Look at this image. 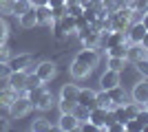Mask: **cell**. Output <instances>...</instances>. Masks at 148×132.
Returning <instances> with one entry per match:
<instances>
[{"instance_id": "6da1fadb", "label": "cell", "mask_w": 148, "mask_h": 132, "mask_svg": "<svg viewBox=\"0 0 148 132\" xmlns=\"http://www.w3.org/2000/svg\"><path fill=\"white\" fill-rule=\"evenodd\" d=\"M130 18H133V9L128 5H122L111 16V29L113 31H126L130 26Z\"/></svg>"}, {"instance_id": "7a4b0ae2", "label": "cell", "mask_w": 148, "mask_h": 132, "mask_svg": "<svg viewBox=\"0 0 148 132\" xmlns=\"http://www.w3.org/2000/svg\"><path fill=\"white\" fill-rule=\"evenodd\" d=\"M33 108V104H31V99L27 97V93H20L16 99H13V104L7 110H9V114H11L13 119H20V117H25V114H29V110Z\"/></svg>"}, {"instance_id": "3957f363", "label": "cell", "mask_w": 148, "mask_h": 132, "mask_svg": "<svg viewBox=\"0 0 148 132\" xmlns=\"http://www.w3.org/2000/svg\"><path fill=\"white\" fill-rule=\"evenodd\" d=\"M88 121H93L99 130H106V126H108L111 121H115V119H113V110L102 108V106H95L91 112H88Z\"/></svg>"}, {"instance_id": "277c9868", "label": "cell", "mask_w": 148, "mask_h": 132, "mask_svg": "<svg viewBox=\"0 0 148 132\" xmlns=\"http://www.w3.org/2000/svg\"><path fill=\"white\" fill-rule=\"evenodd\" d=\"M9 68L11 70H29L31 64H33V55L31 53H20V55H11L9 60Z\"/></svg>"}, {"instance_id": "5b68a950", "label": "cell", "mask_w": 148, "mask_h": 132, "mask_svg": "<svg viewBox=\"0 0 148 132\" xmlns=\"http://www.w3.org/2000/svg\"><path fill=\"white\" fill-rule=\"evenodd\" d=\"M95 90L93 88H80V93H77V106L86 108V110H93V108L97 106V99H95Z\"/></svg>"}, {"instance_id": "8992f818", "label": "cell", "mask_w": 148, "mask_h": 132, "mask_svg": "<svg viewBox=\"0 0 148 132\" xmlns=\"http://www.w3.org/2000/svg\"><path fill=\"white\" fill-rule=\"evenodd\" d=\"M75 62H82V64H86V66H91V68H95L99 62V53L95 49H84L77 51V55H75Z\"/></svg>"}, {"instance_id": "52a82bcc", "label": "cell", "mask_w": 148, "mask_h": 132, "mask_svg": "<svg viewBox=\"0 0 148 132\" xmlns=\"http://www.w3.org/2000/svg\"><path fill=\"white\" fill-rule=\"evenodd\" d=\"M27 75H29V70H11V73H9V77H7V84H9L13 90H18V93H25Z\"/></svg>"}, {"instance_id": "ba28073f", "label": "cell", "mask_w": 148, "mask_h": 132, "mask_svg": "<svg viewBox=\"0 0 148 132\" xmlns=\"http://www.w3.org/2000/svg\"><path fill=\"white\" fill-rule=\"evenodd\" d=\"M130 99L135 101V104H139V106L146 104V99H148V79H142V82H137L135 86H133Z\"/></svg>"}, {"instance_id": "9c48e42d", "label": "cell", "mask_w": 148, "mask_h": 132, "mask_svg": "<svg viewBox=\"0 0 148 132\" xmlns=\"http://www.w3.org/2000/svg\"><path fill=\"white\" fill-rule=\"evenodd\" d=\"M58 128L64 132H73L80 128V119L75 117V112H62V117L58 119Z\"/></svg>"}, {"instance_id": "30bf717a", "label": "cell", "mask_w": 148, "mask_h": 132, "mask_svg": "<svg viewBox=\"0 0 148 132\" xmlns=\"http://www.w3.org/2000/svg\"><path fill=\"white\" fill-rule=\"evenodd\" d=\"M33 73H36L42 82H51V79L56 77L58 70H56V64H53V62H40V64L36 66V70H33Z\"/></svg>"}, {"instance_id": "8fae6325", "label": "cell", "mask_w": 148, "mask_h": 132, "mask_svg": "<svg viewBox=\"0 0 148 132\" xmlns=\"http://www.w3.org/2000/svg\"><path fill=\"white\" fill-rule=\"evenodd\" d=\"M144 35H146V26H144L142 22H135V24H130L128 29H126V40H128L130 44H139Z\"/></svg>"}, {"instance_id": "7c38bea8", "label": "cell", "mask_w": 148, "mask_h": 132, "mask_svg": "<svg viewBox=\"0 0 148 132\" xmlns=\"http://www.w3.org/2000/svg\"><path fill=\"white\" fill-rule=\"evenodd\" d=\"M99 86L104 88V90H111V88L119 86V73H117V70H113V68H108L104 75L99 77Z\"/></svg>"}, {"instance_id": "4fadbf2b", "label": "cell", "mask_w": 148, "mask_h": 132, "mask_svg": "<svg viewBox=\"0 0 148 132\" xmlns=\"http://www.w3.org/2000/svg\"><path fill=\"white\" fill-rule=\"evenodd\" d=\"M18 24L22 26V29H33V26L38 24V18H36V7L27 9L25 13H20V16H18Z\"/></svg>"}, {"instance_id": "5bb4252c", "label": "cell", "mask_w": 148, "mask_h": 132, "mask_svg": "<svg viewBox=\"0 0 148 132\" xmlns=\"http://www.w3.org/2000/svg\"><path fill=\"white\" fill-rule=\"evenodd\" d=\"M106 93H108V97H111L113 106H122V104H128V93H126L122 86H115V88H111V90H106Z\"/></svg>"}, {"instance_id": "9a60e30c", "label": "cell", "mask_w": 148, "mask_h": 132, "mask_svg": "<svg viewBox=\"0 0 148 132\" xmlns=\"http://www.w3.org/2000/svg\"><path fill=\"white\" fill-rule=\"evenodd\" d=\"M18 90H13L11 86H7V88H0V108H9L13 104V99L18 97Z\"/></svg>"}, {"instance_id": "2e32d148", "label": "cell", "mask_w": 148, "mask_h": 132, "mask_svg": "<svg viewBox=\"0 0 148 132\" xmlns=\"http://www.w3.org/2000/svg\"><path fill=\"white\" fill-rule=\"evenodd\" d=\"M36 18H38V24H51V22H53V11H51V7L49 5L36 7Z\"/></svg>"}, {"instance_id": "e0dca14e", "label": "cell", "mask_w": 148, "mask_h": 132, "mask_svg": "<svg viewBox=\"0 0 148 132\" xmlns=\"http://www.w3.org/2000/svg\"><path fill=\"white\" fill-rule=\"evenodd\" d=\"M106 49L108 46H117V44H128V40H126V33L124 31H111V33H106Z\"/></svg>"}, {"instance_id": "ac0fdd59", "label": "cell", "mask_w": 148, "mask_h": 132, "mask_svg": "<svg viewBox=\"0 0 148 132\" xmlns=\"http://www.w3.org/2000/svg\"><path fill=\"white\" fill-rule=\"evenodd\" d=\"M71 77H75V79H84V77L88 75V73H91V66H86V64H82V62H75L73 60V64H71Z\"/></svg>"}, {"instance_id": "d6986e66", "label": "cell", "mask_w": 148, "mask_h": 132, "mask_svg": "<svg viewBox=\"0 0 148 132\" xmlns=\"http://www.w3.org/2000/svg\"><path fill=\"white\" fill-rule=\"evenodd\" d=\"M77 93H80V88L75 86V84H64L62 90H60V99L75 101V104H77Z\"/></svg>"}, {"instance_id": "ffe728a7", "label": "cell", "mask_w": 148, "mask_h": 132, "mask_svg": "<svg viewBox=\"0 0 148 132\" xmlns=\"http://www.w3.org/2000/svg\"><path fill=\"white\" fill-rule=\"evenodd\" d=\"M108 57H124L128 60V44H117V46H108L106 49Z\"/></svg>"}, {"instance_id": "44dd1931", "label": "cell", "mask_w": 148, "mask_h": 132, "mask_svg": "<svg viewBox=\"0 0 148 132\" xmlns=\"http://www.w3.org/2000/svg\"><path fill=\"white\" fill-rule=\"evenodd\" d=\"M51 24H53V38H56L58 42H62V40H66L69 31L64 29V24H62V20H60V18H58V20H53Z\"/></svg>"}, {"instance_id": "7402d4cb", "label": "cell", "mask_w": 148, "mask_h": 132, "mask_svg": "<svg viewBox=\"0 0 148 132\" xmlns=\"http://www.w3.org/2000/svg\"><path fill=\"white\" fill-rule=\"evenodd\" d=\"M27 9H31L29 0H11V13L13 16H20V13H25Z\"/></svg>"}, {"instance_id": "603a6c76", "label": "cell", "mask_w": 148, "mask_h": 132, "mask_svg": "<svg viewBox=\"0 0 148 132\" xmlns=\"http://www.w3.org/2000/svg\"><path fill=\"white\" fill-rule=\"evenodd\" d=\"M66 13L73 16V18H80V16H84V5H82V2H69Z\"/></svg>"}, {"instance_id": "cb8c5ba5", "label": "cell", "mask_w": 148, "mask_h": 132, "mask_svg": "<svg viewBox=\"0 0 148 132\" xmlns=\"http://www.w3.org/2000/svg\"><path fill=\"white\" fill-rule=\"evenodd\" d=\"M95 99H97V106H102V108H108V110L113 108V101H111V97H108V93H106L104 88H102V90H99V93L95 95Z\"/></svg>"}, {"instance_id": "d4e9b609", "label": "cell", "mask_w": 148, "mask_h": 132, "mask_svg": "<svg viewBox=\"0 0 148 132\" xmlns=\"http://www.w3.org/2000/svg\"><path fill=\"white\" fill-rule=\"evenodd\" d=\"M31 130L33 132H47V130H51V123L44 119V117H38V119L31 123Z\"/></svg>"}, {"instance_id": "484cf974", "label": "cell", "mask_w": 148, "mask_h": 132, "mask_svg": "<svg viewBox=\"0 0 148 132\" xmlns=\"http://www.w3.org/2000/svg\"><path fill=\"white\" fill-rule=\"evenodd\" d=\"M128 7L133 9V13H148V0H130Z\"/></svg>"}, {"instance_id": "4316f807", "label": "cell", "mask_w": 148, "mask_h": 132, "mask_svg": "<svg viewBox=\"0 0 148 132\" xmlns=\"http://www.w3.org/2000/svg\"><path fill=\"white\" fill-rule=\"evenodd\" d=\"M124 66H126V60L124 57H108V68L117 70V73H122Z\"/></svg>"}, {"instance_id": "83f0119b", "label": "cell", "mask_w": 148, "mask_h": 132, "mask_svg": "<svg viewBox=\"0 0 148 132\" xmlns=\"http://www.w3.org/2000/svg\"><path fill=\"white\" fill-rule=\"evenodd\" d=\"M124 130H128V132H142L144 126H142V121H139V119L133 117V119H128L126 123H124Z\"/></svg>"}, {"instance_id": "f1b7e54d", "label": "cell", "mask_w": 148, "mask_h": 132, "mask_svg": "<svg viewBox=\"0 0 148 132\" xmlns=\"http://www.w3.org/2000/svg\"><path fill=\"white\" fill-rule=\"evenodd\" d=\"M40 84H44L40 77L36 75V73H31V75H27V82H25V93L27 90H31V88H36V86H40Z\"/></svg>"}, {"instance_id": "f546056e", "label": "cell", "mask_w": 148, "mask_h": 132, "mask_svg": "<svg viewBox=\"0 0 148 132\" xmlns=\"http://www.w3.org/2000/svg\"><path fill=\"white\" fill-rule=\"evenodd\" d=\"M135 66H137V70L148 79V57H139V60L135 62Z\"/></svg>"}, {"instance_id": "4dcf8cb0", "label": "cell", "mask_w": 148, "mask_h": 132, "mask_svg": "<svg viewBox=\"0 0 148 132\" xmlns=\"http://www.w3.org/2000/svg\"><path fill=\"white\" fill-rule=\"evenodd\" d=\"M58 106H60V110H62V112H73L77 104H75V101H66V99H60V104H58Z\"/></svg>"}, {"instance_id": "1f68e13d", "label": "cell", "mask_w": 148, "mask_h": 132, "mask_svg": "<svg viewBox=\"0 0 148 132\" xmlns=\"http://www.w3.org/2000/svg\"><path fill=\"white\" fill-rule=\"evenodd\" d=\"M11 60V51H9V46L7 44H0V62H9Z\"/></svg>"}, {"instance_id": "d6a6232c", "label": "cell", "mask_w": 148, "mask_h": 132, "mask_svg": "<svg viewBox=\"0 0 148 132\" xmlns=\"http://www.w3.org/2000/svg\"><path fill=\"white\" fill-rule=\"evenodd\" d=\"M9 73H11V68H9V64L0 62V82H7V77H9Z\"/></svg>"}, {"instance_id": "836d02e7", "label": "cell", "mask_w": 148, "mask_h": 132, "mask_svg": "<svg viewBox=\"0 0 148 132\" xmlns=\"http://www.w3.org/2000/svg\"><path fill=\"white\" fill-rule=\"evenodd\" d=\"M106 130H111V132H124V123H122V121H111V123L106 126Z\"/></svg>"}, {"instance_id": "e575fe53", "label": "cell", "mask_w": 148, "mask_h": 132, "mask_svg": "<svg viewBox=\"0 0 148 132\" xmlns=\"http://www.w3.org/2000/svg\"><path fill=\"white\" fill-rule=\"evenodd\" d=\"M80 128H82V130H84V132H99V128L95 126V123H93V121H88V119L84 121V123H82Z\"/></svg>"}, {"instance_id": "d590c367", "label": "cell", "mask_w": 148, "mask_h": 132, "mask_svg": "<svg viewBox=\"0 0 148 132\" xmlns=\"http://www.w3.org/2000/svg\"><path fill=\"white\" fill-rule=\"evenodd\" d=\"M64 5H66V0H49L51 9H56V7H64Z\"/></svg>"}, {"instance_id": "8d00e7d4", "label": "cell", "mask_w": 148, "mask_h": 132, "mask_svg": "<svg viewBox=\"0 0 148 132\" xmlns=\"http://www.w3.org/2000/svg\"><path fill=\"white\" fill-rule=\"evenodd\" d=\"M9 130V119H5V117H0V132Z\"/></svg>"}, {"instance_id": "74e56055", "label": "cell", "mask_w": 148, "mask_h": 132, "mask_svg": "<svg viewBox=\"0 0 148 132\" xmlns=\"http://www.w3.org/2000/svg\"><path fill=\"white\" fill-rule=\"evenodd\" d=\"M31 7H44V5H49V0H29Z\"/></svg>"}, {"instance_id": "f35d334b", "label": "cell", "mask_w": 148, "mask_h": 132, "mask_svg": "<svg viewBox=\"0 0 148 132\" xmlns=\"http://www.w3.org/2000/svg\"><path fill=\"white\" fill-rule=\"evenodd\" d=\"M139 44H142L144 49H148V31H146V35H144V38H142V42H139Z\"/></svg>"}, {"instance_id": "ab89813d", "label": "cell", "mask_w": 148, "mask_h": 132, "mask_svg": "<svg viewBox=\"0 0 148 132\" xmlns=\"http://www.w3.org/2000/svg\"><path fill=\"white\" fill-rule=\"evenodd\" d=\"M142 24L146 26V31H148V13H144V16H142Z\"/></svg>"}, {"instance_id": "60d3db41", "label": "cell", "mask_w": 148, "mask_h": 132, "mask_svg": "<svg viewBox=\"0 0 148 132\" xmlns=\"http://www.w3.org/2000/svg\"><path fill=\"white\" fill-rule=\"evenodd\" d=\"M144 108H148V99H146V104H144Z\"/></svg>"}, {"instance_id": "b9f144b4", "label": "cell", "mask_w": 148, "mask_h": 132, "mask_svg": "<svg viewBox=\"0 0 148 132\" xmlns=\"http://www.w3.org/2000/svg\"><path fill=\"white\" fill-rule=\"evenodd\" d=\"M146 57H148V49H146Z\"/></svg>"}, {"instance_id": "7bdbcfd3", "label": "cell", "mask_w": 148, "mask_h": 132, "mask_svg": "<svg viewBox=\"0 0 148 132\" xmlns=\"http://www.w3.org/2000/svg\"><path fill=\"white\" fill-rule=\"evenodd\" d=\"M2 2H5V0H0V5H2Z\"/></svg>"}]
</instances>
